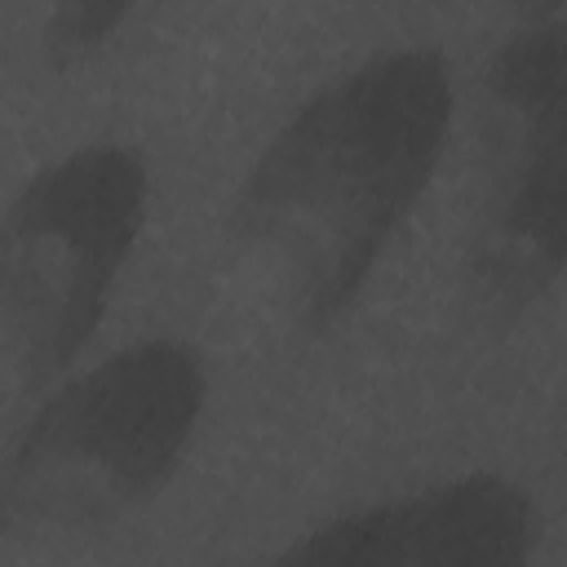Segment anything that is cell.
I'll list each match as a JSON object with an SVG mask.
<instances>
[{"label":"cell","mask_w":567,"mask_h":567,"mask_svg":"<svg viewBox=\"0 0 567 567\" xmlns=\"http://www.w3.org/2000/svg\"><path fill=\"white\" fill-rule=\"evenodd\" d=\"M452 120V62L403 44L319 84L261 146L226 221L288 279L306 332H328L363 297L430 190Z\"/></svg>","instance_id":"1"},{"label":"cell","mask_w":567,"mask_h":567,"mask_svg":"<svg viewBox=\"0 0 567 567\" xmlns=\"http://www.w3.org/2000/svg\"><path fill=\"white\" fill-rule=\"evenodd\" d=\"M208 408L190 341L146 337L66 377L0 452V536L115 523L155 501Z\"/></svg>","instance_id":"2"},{"label":"cell","mask_w":567,"mask_h":567,"mask_svg":"<svg viewBox=\"0 0 567 567\" xmlns=\"http://www.w3.org/2000/svg\"><path fill=\"white\" fill-rule=\"evenodd\" d=\"M151 208V168L124 142H84L35 168L0 213V323L22 377H62L97 337Z\"/></svg>","instance_id":"3"},{"label":"cell","mask_w":567,"mask_h":567,"mask_svg":"<svg viewBox=\"0 0 567 567\" xmlns=\"http://www.w3.org/2000/svg\"><path fill=\"white\" fill-rule=\"evenodd\" d=\"M545 518L527 487L470 470L412 496L372 501L301 532L279 563H416V567H514L540 545Z\"/></svg>","instance_id":"4"},{"label":"cell","mask_w":567,"mask_h":567,"mask_svg":"<svg viewBox=\"0 0 567 567\" xmlns=\"http://www.w3.org/2000/svg\"><path fill=\"white\" fill-rule=\"evenodd\" d=\"M563 270V142L496 159L470 275L487 319H518Z\"/></svg>","instance_id":"5"},{"label":"cell","mask_w":567,"mask_h":567,"mask_svg":"<svg viewBox=\"0 0 567 567\" xmlns=\"http://www.w3.org/2000/svg\"><path fill=\"white\" fill-rule=\"evenodd\" d=\"M483 106L496 159L563 142V22H523L487 58Z\"/></svg>","instance_id":"6"},{"label":"cell","mask_w":567,"mask_h":567,"mask_svg":"<svg viewBox=\"0 0 567 567\" xmlns=\"http://www.w3.org/2000/svg\"><path fill=\"white\" fill-rule=\"evenodd\" d=\"M137 0H58L40 27V58L49 71L66 75L84 66L93 53L106 49V40L128 22Z\"/></svg>","instance_id":"7"},{"label":"cell","mask_w":567,"mask_h":567,"mask_svg":"<svg viewBox=\"0 0 567 567\" xmlns=\"http://www.w3.org/2000/svg\"><path fill=\"white\" fill-rule=\"evenodd\" d=\"M527 22H558L563 13V0H509Z\"/></svg>","instance_id":"8"}]
</instances>
